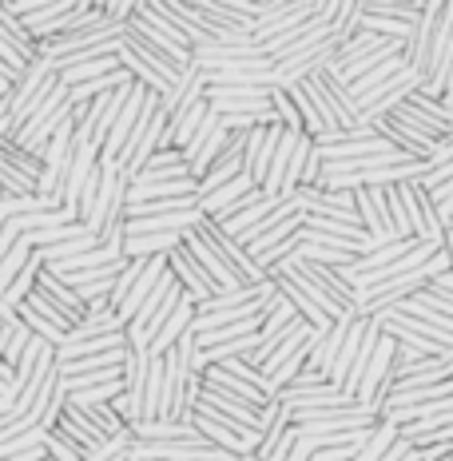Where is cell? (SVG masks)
Here are the masks:
<instances>
[{"mask_svg": "<svg viewBox=\"0 0 453 461\" xmlns=\"http://www.w3.org/2000/svg\"><path fill=\"white\" fill-rule=\"evenodd\" d=\"M16 319H21V314H16V311H13V306H8V303H5V294H0V326L16 322Z\"/></svg>", "mask_w": 453, "mask_h": 461, "instance_id": "40", "label": "cell"}, {"mask_svg": "<svg viewBox=\"0 0 453 461\" xmlns=\"http://www.w3.org/2000/svg\"><path fill=\"white\" fill-rule=\"evenodd\" d=\"M56 429H60V434L68 438V441H72L76 449H80L84 457H88V454H95V449H100L104 441H112V434H108V429H104L100 421H95V418L88 414V410L72 406V402H68V406H64V414H60V426H56Z\"/></svg>", "mask_w": 453, "mask_h": 461, "instance_id": "12", "label": "cell"}, {"mask_svg": "<svg viewBox=\"0 0 453 461\" xmlns=\"http://www.w3.org/2000/svg\"><path fill=\"white\" fill-rule=\"evenodd\" d=\"M449 457H453V441H449Z\"/></svg>", "mask_w": 453, "mask_h": 461, "instance_id": "43", "label": "cell"}, {"mask_svg": "<svg viewBox=\"0 0 453 461\" xmlns=\"http://www.w3.org/2000/svg\"><path fill=\"white\" fill-rule=\"evenodd\" d=\"M385 203H390V223L398 239H413V223H410V211L406 199H402V187H385Z\"/></svg>", "mask_w": 453, "mask_h": 461, "instance_id": "36", "label": "cell"}, {"mask_svg": "<svg viewBox=\"0 0 453 461\" xmlns=\"http://www.w3.org/2000/svg\"><path fill=\"white\" fill-rule=\"evenodd\" d=\"M120 64H123V72H128L131 80H136V84H143V88H151L156 95H168L171 88H176V84H171L168 76H163V72L156 68V64H148V60H143V56H136V52H131L128 44L120 48Z\"/></svg>", "mask_w": 453, "mask_h": 461, "instance_id": "24", "label": "cell"}, {"mask_svg": "<svg viewBox=\"0 0 453 461\" xmlns=\"http://www.w3.org/2000/svg\"><path fill=\"white\" fill-rule=\"evenodd\" d=\"M44 449H48V457H52V461H84V454H80V449L72 446L68 438L60 434V429H52V434H48Z\"/></svg>", "mask_w": 453, "mask_h": 461, "instance_id": "37", "label": "cell"}, {"mask_svg": "<svg viewBox=\"0 0 453 461\" xmlns=\"http://www.w3.org/2000/svg\"><path fill=\"white\" fill-rule=\"evenodd\" d=\"M278 402H283L291 414H306V410H322V406H346V402H358L350 398L342 386H334V382H326V386H314V390H278Z\"/></svg>", "mask_w": 453, "mask_h": 461, "instance_id": "15", "label": "cell"}, {"mask_svg": "<svg viewBox=\"0 0 453 461\" xmlns=\"http://www.w3.org/2000/svg\"><path fill=\"white\" fill-rule=\"evenodd\" d=\"M286 128L283 123H275V128H255L247 136V151H243V176H250L258 187L267 184V171H271V159L278 151V143H283Z\"/></svg>", "mask_w": 453, "mask_h": 461, "instance_id": "11", "label": "cell"}, {"mask_svg": "<svg viewBox=\"0 0 453 461\" xmlns=\"http://www.w3.org/2000/svg\"><path fill=\"white\" fill-rule=\"evenodd\" d=\"M271 104H275L278 123H283L286 131H298V136H306L303 112H298V104H294V95H291V92H286V88H275V92H271Z\"/></svg>", "mask_w": 453, "mask_h": 461, "instance_id": "34", "label": "cell"}, {"mask_svg": "<svg viewBox=\"0 0 453 461\" xmlns=\"http://www.w3.org/2000/svg\"><path fill=\"white\" fill-rule=\"evenodd\" d=\"M56 84H60V72H56V64L41 52L32 64H28V72L13 84V95H8V115H13L16 131H21L24 123L36 115V108L56 92Z\"/></svg>", "mask_w": 453, "mask_h": 461, "instance_id": "1", "label": "cell"}, {"mask_svg": "<svg viewBox=\"0 0 453 461\" xmlns=\"http://www.w3.org/2000/svg\"><path fill=\"white\" fill-rule=\"evenodd\" d=\"M191 5H195V13L207 21L215 44H255V24L239 21L223 0H191Z\"/></svg>", "mask_w": 453, "mask_h": 461, "instance_id": "8", "label": "cell"}, {"mask_svg": "<svg viewBox=\"0 0 453 461\" xmlns=\"http://www.w3.org/2000/svg\"><path fill=\"white\" fill-rule=\"evenodd\" d=\"M0 32H5L8 41H13L16 48H21V52L28 56V60H36V56H41V44L32 41V32H28V28H24L21 16H13V13H8V5H5V0H0Z\"/></svg>", "mask_w": 453, "mask_h": 461, "instance_id": "30", "label": "cell"}, {"mask_svg": "<svg viewBox=\"0 0 453 461\" xmlns=\"http://www.w3.org/2000/svg\"><path fill=\"white\" fill-rule=\"evenodd\" d=\"M131 434H136V441H195L204 438L191 421H140V426H131Z\"/></svg>", "mask_w": 453, "mask_h": 461, "instance_id": "25", "label": "cell"}, {"mask_svg": "<svg viewBox=\"0 0 453 461\" xmlns=\"http://www.w3.org/2000/svg\"><path fill=\"white\" fill-rule=\"evenodd\" d=\"M314 334H318V330H314L311 322H306V319H298V322L291 326V330H286V334H278L275 342H263V346H258V354H255V366L263 370L267 378H275V374L283 370L286 362H291L294 354H298L306 342L314 339Z\"/></svg>", "mask_w": 453, "mask_h": 461, "instance_id": "9", "label": "cell"}, {"mask_svg": "<svg viewBox=\"0 0 453 461\" xmlns=\"http://www.w3.org/2000/svg\"><path fill=\"white\" fill-rule=\"evenodd\" d=\"M183 247H187L191 258H195V263L207 271L211 286H215V294H231V291H239V286H243V278H239L235 271H231V267H227V258L219 255L215 247H211L207 239L199 235V230H191V235L183 239Z\"/></svg>", "mask_w": 453, "mask_h": 461, "instance_id": "10", "label": "cell"}, {"mask_svg": "<svg viewBox=\"0 0 453 461\" xmlns=\"http://www.w3.org/2000/svg\"><path fill=\"white\" fill-rule=\"evenodd\" d=\"M207 104L215 115H250L271 108V92L267 88H211Z\"/></svg>", "mask_w": 453, "mask_h": 461, "instance_id": "13", "label": "cell"}, {"mask_svg": "<svg viewBox=\"0 0 453 461\" xmlns=\"http://www.w3.org/2000/svg\"><path fill=\"white\" fill-rule=\"evenodd\" d=\"M231 148V131L223 128V120H219L215 112H211V120L199 128V136L191 140V148L183 151L187 156V167H191V176L195 179H204L211 167H215L219 159H223V151Z\"/></svg>", "mask_w": 453, "mask_h": 461, "instance_id": "6", "label": "cell"}, {"mask_svg": "<svg viewBox=\"0 0 453 461\" xmlns=\"http://www.w3.org/2000/svg\"><path fill=\"white\" fill-rule=\"evenodd\" d=\"M298 199H303L306 215H334V219H354V223H358V207H354L350 191L314 187V191H298Z\"/></svg>", "mask_w": 453, "mask_h": 461, "instance_id": "18", "label": "cell"}, {"mask_svg": "<svg viewBox=\"0 0 453 461\" xmlns=\"http://www.w3.org/2000/svg\"><path fill=\"white\" fill-rule=\"evenodd\" d=\"M123 72L120 56H104V60H84V64H72V68L60 72V80L68 88H80V84H92V80H104V76H115Z\"/></svg>", "mask_w": 453, "mask_h": 461, "instance_id": "27", "label": "cell"}, {"mask_svg": "<svg viewBox=\"0 0 453 461\" xmlns=\"http://www.w3.org/2000/svg\"><path fill=\"white\" fill-rule=\"evenodd\" d=\"M326 382H331L326 374H318V370H303V374H298V378L291 382V386H294V390H314V386H326ZM283 390H286V386H283Z\"/></svg>", "mask_w": 453, "mask_h": 461, "instance_id": "38", "label": "cell"}, {"mask_svg": "<svg viewBox=\"0 0 453 461\" xmlns=\"http://www.w3.org/2000/svg\"><path fill=\"white\" fill-rule=\"evenodd\" d=\"M36 334L28 330V326L16 319V322H8V326H0V358L8 362V366L16 370V362H21V354L28 350V342H32Z\"/></svg>", "mask_w": 453, "mask_h": 461, "instance_id": "29", "label": "cell"}, {"mask_svg": "<svg viewBox=\"0 0 453 461\" xmlns=\"http://www.w3.org/2000/svg\"><path fill=\"white\" fill-rule=\"evenodd\" d=\"M311 457H314V446H311L306 438H298V441H294V449H291V457H286V461H311Z\"/></svg>", "mask_w": 453, "mask_h": 461, "instance_id": "39", "label": "cell"}, {"mask_svg": "<svg viewBox=\"0 0 453 461\" xmlns=\"http://www.w3.org/2000/svg\"><path fill=\"white\" fill-rule=\"evenodd\" d=\"M0 159H5V163H13V167L21 171V176H28L36 187H41V179H44V159L28 156V151H24V148H16L13 140H5V143H0Z\"/></svg>", "mask_w": 453, "mask_h": 461, "instance_id": "32", "label": "cell"}, {"mask_svg": "<svg viewBox=\"0 0 453 461\" xmlns=\"http://www.w3.org/2000/svg\"><path fill=\"white\" fill-rule=\"evenodd\" d=\"M278 203H283V199H271V195H267V199H258V203H255V207H247L239 219H231V223H223V230H227V235L239 243V239L250 235V230H255L258 223H263V219H271L275 211H278Z\"/></svg>", "mask_w": 453, "mask_h": 461, "instance_id": "28", "label": "cell"}, {"mask_svg": "<svg viewBox=\"0 0 453 461\" xmlns=\"http://www.w3.org/2000/svg\"><path fill=\"white\" fill-rule=\"evenodd\" d=\"M8 410H13V406H8V402H5V398H0V418H5V414H8Z\"/></svg>", "mask_w": 453, "mask_h": 461, "instance_id": "42", "label": "cell"}, {"mask_svg": "<svg viewBox=\"0 0 453 461\" xmlns=\"http://www.w3.org/2000/svg\"><path fill=\"white\" fill-rule=\"evenodd\" d=\"M0 195H5V191H0Z\"/></svg>", "mask_w": 453, "mask_h": 461, "instance_id": "44", "label": "cell"}, {"mask_svg": "<svg viewBox=\"0 0 453 461\" xmlns=\"http://www.w3.org/2000/svg\"><path fill=\"white\" fill-rule=\"evenodd\" d=\"M108 334H128V322L112 311L108 303H92L88 319H84L76 330L68 334V342H88V339H108Z\"/></svg>", "mask_w": 453, "mask_h": 461, "instance_id": "20", "label": "cell"}, {"mask_svg": "<svg viewBox=\"0 0 453 461\" xmlns=\"http://www.w3.org/2000/svg\"><path fill=\"white\" fill-rule=\"evenodd\" d=\"M271 283H275L278 291L286 294V299L294 303V311L303 314V319L311 322L318 334H331V330H334V319H331V314L322 311V306H314V299H311V294L303 291V286H298V278H294L291 271H271Z\"/></svg>", "mask_w": 453, "mask_h": 461, "instance_id": "16", "label": "cell"}, {"mask_svg": "<svg viewBox=\"0 0 453 461\" xmlns=\"http://www.w3.org/2000/svg\"><path fill=\"white\" fill-rule=\"evenodd\" d=\"M195 230H199V235L207 239L211 247H215L219 255L227 258V267H231V271H235L239 278H243V286H263L267 278H271V275L263 271V267L255 263V258H250V251H247V247H243V243H235V239H231L227 230L215 223V219H204V223H199Z\"/></svg>", "mask_w": 453, "mask_h": 461, "instance_id": "4", "label": "cell"}, {"mask_svg": "<svg viewBox=\"0 0 453 461\" xmlns=\"http://www.w3.org/2000/svg\"><path fill=\"white\" fill-rule=\"evenodd\" d=\"M398 438H402V429H398V426H390V421H382V426L370 434V441H366L362 454L354 457V461H382V457L394 449V441H398Z\"/></svg>", "mask_w": 453, "mask_h": 461, "instance_id": "33", "label": "cell"}, {"mask_svg": "<svg viewBox=\"0 0 453 461\" xmlns=\"http://www.w3.org/2000/svg\"><path fill=\"white\" fill-rule=\"evenodd\" d=\"M191 426H195L215 449H223V454H231V457H255L258 454V441H263L258 429L243 426V421H231V418L211 414L204 402H199L195 414H191Z\"/></svg>", "mask_w": 453, "mask_h": 461, "instance_id": "2", "label": "cell"}, {"mask_svg": "<svg viewBox=\"0 0 453 461\" xmlns=\"http://www.w3.org/2000/svg\"><path fill=\"white\" fill-rule=\"evenodd\" d=\"M207 92H211V84H207V72H199L195 64H191L187 72H183V80L176 84V88H171L168 95H163V115H176V112H187V108H195L199 100H207Z\"/></svg>", "mask_w": 453, "mask_h": 461, "instance_id": "17", "label": "cell"}, {"mask_svg": "<svg viewBox=\"0 0 453 461\" xmlns=\"http://www.w3.org/2000/svg\"><path fill=\"white\" fill-rule=\"evenodd\" d=\"M441 21H446V5L430 0V5H426V16H421L418 28H413V41L406 44L410 72L418 76L421 84H426V76H430V60H433V44H438V28H441Z\"/></svg>", "mask_w": 453, "mask_h": 461, "instance_id": "7", "label": "cell"}, {"mask_svg": "<svg viewBox=\"0 0 453 461\" xmlns=\"http://www.w3.org/2000/svg\"><path fill=\"white\" fill-rule=\"evenodd\" d=\"M28 303H32V306H36V311H41V314H44V319H48V322H52V326H56V330L72 334V330H76V326H80V322H76V319H72V314H68V311H64V306H60V303H52V299H48V294H44V291H36V294H32V299H28Z\"/></svg>", "mask_w": 453, "mask_h": 461, "instance_id": "35", "label": "cell"}, {"mask_svg": "<svg viewBox=\"0 0 453 461\" xmlns=\"http://www.w3.org/2000/svg\"><path fill=\"white\" fill-rule=\"evenodd\" d=\"M366 13L374 16H394V21H406V24H418L421 16H426V5H413V0H362Z\"/></svg>", "mask_w": 453, "mask_h": 461, "instance_id": "31", "label": "cell"}, {"mask_svg": "<svg viewBox=\"0 0 453 461\" xmlns=\"http://www.w3.org/2000/svg\"><path fill=\"white\" fill-rule=\"evenodd\" d=\"M258 191V184L250 176H239V179H231L227 187H219V191H211V195L199 203V211H204L207 219H219V215H227L231 207H239L247 195H255Z\"/></svg>", "mask_w": 453, "mask_h": 461, "instance_id": "22", "label": "cell"}, {"mask_svg": "<svg viewBox=\"0 0 453 461\" xmlns=\"http://www.w3.org/2000/svg\"><path fill=\"white\" fill-rule=\"evenodd\" d=\"M298 319H303V314L294 311V303L286 299L283 291H275L271 299H267V306H263V330L258 334H263V342H275L278 334H286Z\"/></svg>", "mask_w": 453, "mask_h": 461, "instance_id": "23", "label": "cell"}, {"mask_svg": "<svg viewBox=\"0 0 453 461\" xmlns=\"http://www.w3.org/2000/svg\"><path fill=\"white\" fill-rule=\"evenodd\" d=\"M168 267H171V275H176V283L183 286V291L191 294L199 306H204L207 299H215V286H211V278H207V271L204 267L191 258V251L187 247H179V251H171L168 255Z\"/></svg>", "mask_w": 453, "mask_h": 461, "instance_id": "14", "label": "cell"}, {"mask_svg": "<svg viewBox=\"0 0 453 461\" xmlns=\"http://www.w3.org/2000/svg\"><path fill=\"white\" fill-rule=\"evenodd\" d=\"M195 311H199V303L191 299V294H183L179 311L171 314V322H168V326H163V330H159V339L148 346V354H151V358H168V354L176 350V346L183 342V334L191 330V322H195Z\"/></svg>", "mask_w": 453, "mask_h": 461, "instance_id": "19", "label": "cell"}, {"mask_svg": "<svg viewBox=\"0 0 453 461\" xmlns=\"http://www.w3.org/2000/svg\"><path fill=\"white\" fill-rule=\"evenodd\" d=\"M354 207H358V223L370 235V251L390 243H402L390 223V203H385V187H358L354 191Z\"/></svg>", "mask_w": 453, "mask_h": 461, "instance_id": "3", "label": "cell"}, {"mask_svg": "<svg viewBox=\"0 0 453 461\" xmlns=\"http://www.w3.org/2000/svg\"><path fill=\"white\" fill-rule=\"evenodd\" d=\"M446 255H449V275H453V230L446 235Z\"/></svg>", "mask_w": 453, "mask_h": 461, "instance_id": "41", "label": "cell"}, {"mask_svg": "<svg viewBox=\"0 0 453 461\" xmlns=\"http://www.w3.org/2000/svg\"><path fill=\"white\" fill-rule=\"evenodd\" d=\"M358 314H346V319L334 322V330L331 334H322V339L314 342V350H311V366L306 370H318V374H326L331 378L334 374V362H339V354H342V346H346V334H350V326Z\"/></svg>", "mask_w": 453, "mask_h": 461, "instance_id": "21", "label": "cell"}, {"mask_svg": "<svg viewBox=\"0 0 453 461\" xmlns=\"http://www.w3.org/2000/svg\"><path fill=\"white\" fill-rule=\"evenodd\" d=\"M366 334H370V319H362V314H358V319H354V326H350V334H346V346H342L339 362H334V374H331L334 386H346V378H350L354 362H358V350H362Z\"/></svg>", "mask_w": 453, "mask_h": 461, "instance_id": "26", "label": "cell"}, {"mask_svg": "<svg viewBox=\"0 0 453 461\" xmlns=\"http://www.w3.org/2000/svg\"><path fill=\"white\" fill-rule=\"evenodd\" d=\"M402 199H406V211H410L413 239H421V243H446L449 227H446V219H441L438 203H433V195L418 184V179H413V184H402Z\"/></svg>", "mask_w": 453, "mask_h": 461, "instance_id": "5", "label": "cell"}]
</instances>
